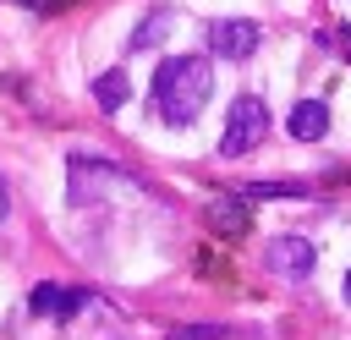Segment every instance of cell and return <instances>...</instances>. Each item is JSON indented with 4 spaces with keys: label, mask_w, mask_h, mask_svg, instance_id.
<instances>
[{
    "label": "cell",
    "mask_w": 351,
    "mask_h": 340,
    "mask_svg": "<svg viewBox=\"0 0 351 340\" xmlns=\"http://www.w3.org/2000/svg\"><path fill=\"white\" fill-rule=\"evenodd\" d=\"M208 93H214V66L203 55H170V60H159V71H154V110L170 126H192L203 115Z\"/></svg>",
    "instance_id": "1"
},
{
    "label": "cell",
    "mask_w": 351,
    "mask_h": 340,
    "mask_svg": "<svg viewBox=\"0 0 351 340\" xmlns=\"http://www.w3.org/2000/svg\"><path fill=\"white\" fill-rule=\"evenodd\" d=\"M263 137H269V104H263L258 93H241V99L230 104V115H225L219 154H225V159H241V154H252Z\"/></svg>",
    "instance_id": "2"
},
{
    "label": "cell",
    "mask_w": 351,
    "mask_h": 340,
    "mask_svg": "<svg viewBox=\"0 0 351 340\" xmlns=\"http://www.w3.org/2000/svg\"><path fill=\"white\" fill-rule=\"evenodd\" d=\"M313 263H318V252H313V241H302V236H274V241L263 247V269L280 274V280H307Z\"/></svg>",
    "instance_id": "3"
},
{
    "label": "cell",
    "mask_w": 351,
    "mask_h": 340,
    "mask_svg": "<svg viewBox=\"0 0 351 340\" xmlns=\"http://www.w3.org/2000/svg\"><path fill=\"white\" fill-rule=\"evenodd\" d=\"M258 22H247V16H219V22H208V49L219 55V60H247L252 49H258Z\"/></svg>",
    "instance_id": "4"
},
{
    "label": "cell",
    "mask_w": 351,
    "mask_h": 340,
    "mask_svg": "<svg viewBox=\"0 0 351 340\" xmlns=\"http://www.w3.org/2000/svg\"><path fill=\"white\" fill-rule=\"evenodd\" d=\"M88 302V291H66V285H33V296H27V307L38 313V318H71L77 307Z\"/></svg>",
    "instance_id": "5"
},
{
    "label": "cell",
    "mask_w": 351,
    "mask_h": 340,
    "mask_svg": "<svg viewBox=\"0 0 351 340\" xmlns=\"http://www.w3.org/2000/svg\"><path fill=\"white\" fill-rule=\"evenodd\" d=\"M285 132L302 137V143H318V137L329 132V104H324V99H302V104L285 115Z\"/></svg>",
    "instance_id": "6"
},
{
    "label": "cell",
    "mask_w": 351,
    "mask_h": 340,
    "mask_svg": "<svg viewBox=\"0 0 351 340\" xmlns=\"http://www.w3.org/2000/svg\"><path fill=\"white\" fill-rule=\"evenodd\" d=\"M208 225H214L219 236H241V230L252 225L247 197H236V192H230V197H214V203H208Z\"/></svg>",
    "instance_id": "7"
},
{
    "label": "cell",
    "mask_w": 351,
    "mask_h": 340,
    "mask_svg": "<svg viewBox=\"0 0 351 340\" xmlns=\"http://www.w3.org/2000/svg\"><path fill=\"white\" fill-rule=\"evenodd\" d=\"M93 99H99V110H121L126 104V71L115 66V71L93 77Z\"/></svg>",
    "instance_id": "8"
},
{
    "label": "cell",
    "mask_w": 351,
    "mask_h": 340,
    "mask_svg": "<svg viewBox=\"0 0 351 340\" xmlns=\"http://www.w3.org/2000/svg\"><path fill=\"white\" fill-rule=\"evenodd\" d=\"M236 197H307V181H241Z\"/></svg>",
    "instance_id": "9"
},
{
    "label": "cell",
    "mask_w": 351,
    "mask_h": 340,
    "mask_svg": "<svg viewBox=\"0 0 351 340\" xmlns=\"http://www.w3.org/2000/svg\"><path fill=\"white\" fill-rule=\"evenodd\" d=\"M165 33H170V16H165V11H148V16H143V27L132 33V49H148V44H159Z\"/></svg>",
    "instance_id": "10"
},
{
    "label": "cell",
    "mask_w": 351,
    "mask_h": 340,
    "mask_svg": "<svg viewBox=\"0 0 351 340\" xmlns=\"http://www.w3.org/2000/svg\"><path fill=\"white\" fill-rule=\"evenodd\" d=\"M170 340H230L225 324H192V329H176Z\"/></svg>",
    "instance_id": "11"
},
{
    "label": "cell",
    "mask_w": 351,
    "mask_h": 340,
    "mask_svg": "<svg viewBox=\"0 0 351 340\" xmlns=\"http://www.w3.org/2000/svg\"><path fill=\"white\" fill-rule=\"evenodd\" d=\"M318 44H324V49H335V55H346V60H351V27H329V33H318Z\"/></svg>",
    "instance_id": "12"
},
{
    "label": "cell",
    "mask_w": 351,
    "mask_h": 340,
    "mask_svg": "<svg viewBox=\"0 0 351 340\" xmlns=\"http://www.w3.org/2000/svg\"><path fill=\"white\" fill-rule=\"evenodd\" d=\"M5 219H11V181L0 175V225H5Z\"/></svg>",
    "instance_id": "13"
},
{
    "label": "cell",
    "mask_w": 351,
    "mask_h": 340,
    "mask_svg": "<svg viewBox=\"0 0 351 340\" xmlns=\"http://www.w3.org/2000/svg\"><path fill=\"white\" fill-rule=\"evenodd\" d=\"M346 302H351V274H346Z\"/></svg>",
    "instance_id": "14"
}]
</instances>
